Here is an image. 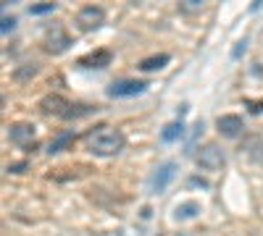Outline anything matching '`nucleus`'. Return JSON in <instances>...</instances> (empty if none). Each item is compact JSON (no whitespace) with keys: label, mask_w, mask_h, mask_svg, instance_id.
<instances>
[{"label":"nucleus","mask_w":263,"mask_h":236,"mask_svg":"<svg viewBox=\"0 0 263 236\" xmlns=\"http://www.w3.org/2000/svg\"><path fill=\"white\" fill-rule=\"evenodd\" d=\"M200 216V202H179L174 207V221H192Z\"/></svg>","instance_id":"f8f14e48"},{"label":"nucleus","mask_w":263,"mask_h":236,"mask_svg":"<svg viewBox=\"0 0 263 236\" xmlns=\"http://www.w3.org/2000/svg\"><path fill=\"white\" fill-rule=\"evenodd\" d=\"M50 11H55V3H42V6H32V8H29V13H32V16L50 13Z\"/></svg>","instance_id":"6ab92c4d"},{"label":"nucleus","mask_w":263,"mask_h":236,"mask_svg":"<svg viewBox=\"0 0 263 236\" xmlns=\"http://www.w3.org/2000/svg\"><path fill=\"white\" fill-rule=\"evenodd\" d=\"M245 102L250 105L253 113H260V111H263V100H245Z\"/></svg>","instance_id":"b1692460"},{"label":"nucleus","mask_w":263,"mask_h":236,"mask_svg":"<svg viewBox=\"0 0 263 236\" xmlns=\"http://www.w3.org/2000/svg\"><path fill=\"white\" fill-rule=\"evenodd\" d=\"M8 137H11V142H13L16 147H21V149H34V137H37V132H34L32 123H13V126H8Z\"/></svg>","instance_id":"423d86ee"},{"label":"nucleus","mask_w":263,"mask_h":236,"mask_svg":"<svg viewBox=\"0 0 263 236\" xmlns=\"http://www.w3.org/2000/svg\"><path fill=\"white\" fill-rule=\"evenodd\" d=\"M177 236H192V233H190V231H182V233H177Z\"/></svg>","instance_id":"393cba45"},{"label":"nucleus","mask_w":263,"mask_h":236,"mask_svg":"<svg viewBox=\"0 0 263 236\" xmlns=\"http://www.w3.org/2000/svg\"><path fill=\"white\" fill-rule=\"evenodd\" d=\"M105 24V11L100 6H84L79 13H77V27L82 32H95Z\"/></svg>","instance_id":"20e7f679"},{"label":"nucleus","mask_w":263,"mask_h":236,"mask_svg":"<svg viewBox=\"0 0 263 236\" xmlns=\"http://www.w3.org/2000/svg\"><path fill=\"white\" fill-rule=\"evenodd\" d=\"M69 45H71V37L63 32V27H50V29L45 32V50H48V53L58 55V53H63Z\"/></svg>","instance_id":"6e6552de"},{"label":"nucleus","mask_w":263,"mask_h":236,"mask_svg":"<svg viewBox=\"0 0 263 236\" xmlns=\"http://www.w3.org/2000/svg\"><path fill=\"white\" fill-rule=\"evenodd\" d=\"M111 50H105V48H100V50H92V53H87V55H82L79 58V66L82 69H105V66H111Z\"/></svg>","instance_id":"9b49d317"},{"label":"nucleus","mask_w":263,"mask_h":236,"mask_svg":"<svg viewBox=\"0 0 263 236\" xmlns=\"http://www.w3.org/2000/svg\"><path fill=\"white\" fill-rule=\"evenodd\" d=\"M245 48H248V39H239V42H237V48L232 50V55H234V58H239V55L245 53Z\"/></svg>","instance_id":"4be33fe9"},{"label":"nucleus","mask_w":263,"mask_h":236,"mask_svg":"<svg viewBox=\"0 0 263 236\" xmlns=\"http://www.w3.org/2000/svg\"><path fill=\"white\" fill-rule=\"evenodd\" d=\"M182 134H184V123H182V118H179V121H171V123H166V126H163V132H161V142L171 144V142L182 139Z\"/></svg>","instance_id":"4468645a"},{"label":"nucleus","mask_w":263,"mask_h":236,"mask_svg":"<svg viewBox=\"0 0 263 236\" xmlns=\"http://www.w3.org/2000/svg\"><path fill=\"white\" fill-rule=\"evenodd\" d=\"M260 37H263V32H260Z\"/></svg>","instance_id":"a878e982"},{"label":"nucleus","mask_w":263,"mask_h":236,"mask_svg":"<svg viewBox=\"0 0 263 236\" xmlns=\"http://www.w3.org/2000/svg\"><path fill=\"white\" fill-rule=\"evenodd\" d=\"M74 142H77V137H74L71 132H61L58 137H53V139L48 142V153H50V155H55V153H63V149H69Z\"/></svg>","instance_id":"ddd939ff"},{"label":"nucleus","mask_w":263,"mask_h":236,"mask_svg":"<svg viewBox=\"0 0 263 236\" xmlns=\"http://www.w3.org/2000/svg\"><path fill=\"white\" fill-rule=\"evenodd\" d=\"M216 128H218V134H221V137L234 139V137H239V134L245 132V121L239 118V116H234V113H229V116H218Z\"/></svg>","instance_id":"1a4fd4ad"},{"label":"nucleus","mask_w":263,"mask_h":236,"mask_svg":"<svg viewBox=\"0 0 263 236\" xmlns=\"http://www.w3.org/2000/svg\"><path fill=\"white\" fill-rule=\"evenodd\" d=\"M37 71H40L37 63H24V66H18V69L13 71V79H16V81H29L32 76H37Z\"/></svg>","instance_id":"dca6fc26"},{"label":"nucleus","mask_w":263,"mask_h":236,"mask_svg":"<svg viewBox=\"0 0 263 236\" xmlns=\"http://www.w3.org/2000/svg\"><path fill=\"white\" fill-rule=\"evenodd\" d=\"M147 90V81L140 79H119L108 87V97H135Z\"/></svg>","instance_id":"39448f33"},{"label":"nucleus","mask_w":263,"mask_h":236,"mask_svg":"<svg viewBox=\"0 0 263 236\" xmlns=\"http://www.w3.org/2000/svg\"><path fill=\"white\" fill-rule=\"evenodd\" d=\"M13 27H16V18L13 16H3V34L13 32Z\"/></svg>","instance_id":"412c9836"},{"label":"nucleus","mask_w":263,"mask_h":236,"mask_svg":"<svg viewBox=\"0 0 263 236\" xmlns=\"http://www.w3.org/2000/svg\"><path fill=\"white\" fill-rule=\"evenodd\" d=\"M174 176H177V163L174 160H166L156 168V174L150 176V195H161V191H166V186L174 181Z\"/></svg>","instance_id":"7ed1b4c3"},{"label":"nucleus","mask_w":263,"mask_h":236,"mask_svg":"<svg viewBox=\"0 0 263 236\" xmlns=\"http://www.w3.org/2000/svg\"><path fill=\"white\" fill-rule=\"evenodd\" d=\"M92 111H98V108H92V105H71L66 118H82V116H90Z\"/></svg>","instance_id":"f3484780"},{"label":"nucleus","mask_w":263,"mask_h":236,"mask_svg":"<svg viewBox=\"0 0 263 236\" xmlns=\"http://www.w3.org/2000/svg\"><path fill=\"white\" fill-rule=\"evenodd\" d=\"M179 8H182V11H187V13L200 11V8H203V0H184V3H182Z\"/></svg>","instance_id":"aec40b11"},{"label":"nucleus","mask_w":263,"mask_h":236,"mask_svg":"<svg viewBox=\"0 0 263 236\" xmlns=\"http://www.w3.org/2000/svg\"><path fill=\"white\" fill-rule=\"evenodd\" d=\"M11 174H21V170H27V160H21V163H11L8 165Z\"/></svg>","instance_id":"5701e85b"},{"label":"nucleus","mask_w":263,"mask_h":236,"mask_svg":"<svg viewBox=\"0 0 263 236\" xmlns=\"http://www.w3.org/2000/svg\"><path fill=\"white\" fill-rule=\"evenodd\" d=\"M195 160H197V168H203V170H221L227 163V153L221 144L208 142L200 147V153L195 155Z\"/></svg>","instance_id":"f03ea898"},{"label":"nucleus","mask_w":263,"mask_h":236,"mask_svg":"<svg viewBox=\"0 0 263 236\" xmlns=\"http://www.w3.org/2000/svg\"><path fill=\"white\" fill-rule=\"evenodd\" d=\"M166 63H168V55L161 53V55H150V58L140 60V69H142V71H158V69L166 66Z\"/></svg>","instance_id":"2eb2a0df"},{"label":"nucleus","mask_w":263,"mask_h":236,"mask_svg":"<svg viewBox=\"0 0 263 236\" xmlns=\"http://www.w3.org/2000/svg\"><path fill=\"white\" fill-rule=\"evenodd\" d=\"M71 102L66 100L63 95H45L40 100V111L45 116H58V118H66V113H69Z\"/></svg>","instance_id":"0eeeda50"},{"label":"nucleus","mask_w":263,"mask_h":236,"mask_svg":"<svg viewBox=\"0 0 263 236\" xmlns=\"http://www.w3.org/2000/svg\"><path fill=\"white\" fill-rule=\"evenodd\" d=\"M239 153H242L248 160L253 163H263V137L260 134H250L242 139V147H239Z\"/></svg>","instance_id":"9d476101"},{"label":"nucleus","mask_w":263,"mask_h":236,"mask_svg":"<svg viewBox=\"0 0 263 236\" xmlns=\"http://www.w3.org/2000/svg\"><path fill=\"white\" fill-rule=\"evenodd\" d=\"M203 134V121H197L195 126H192V137H190V142H187V153H192L195 149V139Z\"/></svg>","instance_id":"a211bd4d"},{"label":"nucleus","mask_w":263,"mask_h":236,"mask_svg":"<svg viewBox=\"0 0 263 236\" xmlns=\"http://www.w3.org/2000/svg\"><path fill=\"white\" fill-rule=\"evenodd\" d=\"M126 139L119 128H111V126H98L95 132L87 134V147H90L92 155H100V158H111V155H119L124 149Z\"/></svg>","instance_id":"f257e3e1"}]
</instances>
